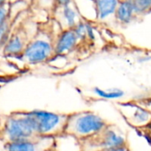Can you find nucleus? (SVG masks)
<instances>
[{
	"instance_id": "8",
	"label": "nucleus",
	"mask_w": 151,
	"mask_h": 151,
	"mask_svg": "<svg viewBox=\"0 0 151 151\" xmlns=\"http://www.w3.org/2000/svg\"><path fill=\"white\" fill-rule=\"evenodd\" d=\"M28 42L20 33H15L10 35L6 42L3 52L7 57H20L22 56Z\"/></svg>"
},
{
	"instance_id": "9",
	"label": "nucleus",
	"mask_w": 151,
	"mask_h": 151,
	"mask_svg": "<svg viewBox=\"0 0 151 151\" xmlns=\"http://www.w3.org/2000/svg\"><path fill=\"white\" fill-rule=\"evenodd\" d=\"M136 15L132 0H119L114 16L121 25L129 24Z\"/></svg>"
},
{
	"instance_id": "6",
	"label": "nucleus",
	"mask_w": 151,
	"mask_h": 151,
	"mask_svg": "<svg viewBox=\"0 0 151 151\" xmlns=\"http://www.w3.org/2000/svg\"><path fill=\"white\" fill-rule=\"evenodd\" d=\"M55 146V137L38 136L27 141L5 142L4 149V151H53Z\"/></svg>"
},
{
	"instance_id": "14",
	"label": "nucleus",
	"mask_w": 151,
	"mask_h": 151,
	"mask_svg": "<svg viewBox=\"0 0 151 151\" xmlns=\"http://www.w3.org/2000/svg\"><path fill=\"white\" fill-rule=\"evenodd\" d=\"M10 30H11V23L8 19L3 25L0 26V50L4 49L6 42L10 37Z\"/></svg>"
},
{
	"instance_id": "10",
	"label": "nucleus",
	"mask_w": 151,
	"mask_h": 151,
	"mask_svg": "<svg viewBox=\"0 0 151 151\" xmlns=\"http://www.w3.org/2000/svg\"><path fill=\"white\" fill-rule=\"evenodd\" d=\"M96 16L99 19H105L114 15L119 0H93Z\"/></svg>"
},
{
	"instance_id": "3",
	"label": "nucleus",
	"mask_w": 151,
	"mask_h": 151,
	"mask_svg": "<svg viewBox=\"0 0 151 151\" xmlns=\"http://www.w3.org/2000/svg\"><path fill=\"white\" fill-rule=\"evenodd\" d=\"M39 136L60 137L64 135L68 115L43 110L27 111Z\"/></svg>"
},
{
	"instance_id": "15",
	"label": "nucleus",
	"mask_w": 151,
	"mask_h": 151,
	"mask_svg": "<svg viewBox=\"0 0 151 151\" xmlns=\"http://www.w3.org/2000/svg\"><path fill=\"white\" fill-rule=\"evenodd\" d=\"M78 40H85L88 38L87 35V27H86V22L79 20L78 23L75 25V27L73 28Z\"/></svg>"
},
{
	"instance_id": "2",
	"label": "nucleus",
	"mask_w": 151,
	"mask_h": 151,
	"mask_svg": "<svg viewBox=\"0 0 151 151\" xmlns=\"http://www.w3.org/2000/svg\"><path fill=\"white\" fill-rule=\"evenodd\" d=\"M106 127L104 120L90 111L77 112L68 115L65 134L77 140L90 137Z\"/></svg>"
},
{
	"instance_id": "19",
	"label": "nucleus",
	"mask_w": 151,
	"mask_h": 151,
	"mask_svg": "<svg viewBox=\"0 0 151 151\" xmlns=\"http://www.w3.org/2000/svg\"><path fill=\"white\" fill-rule=\"evenodd\" d=\"M72 3V0H55V4L59 8H63L65 6L70 5Z\"/></svg>"
},
{
	"instance_id": "5",
	"label": "nucleus",
	"mask_w": 151,
	"mask_h": 151,
	"mask_svg": "<svg viewBox=\"0 0 151 151\" xmlns=\"http://www.w3.org/2000/svg\"><path fill=\"white\" fill-rule=\"evenodd\" d=\"M54 55V43L48 38L38 37L27 42L20 58L28 64L37 65L48 61Z\"/></svg>"
},
{
	"instance_id": "7",
	"label": "nucleus",
	"mask_w": 151,
	"mask_h": 151,
	"mask_svg": "<svg viewBox=\"0 0 151 151\" xmlns=\"http://www.w3.org/2000/svg\"><path fill=\"white\" fill-rule=\"evenodd\" d=\"M78 38L73 28H65L58 36L54 42L55 55H64L74 49L78 42Z\"/></svg>"
},
{
	"instance_id": "21",
	"label": "nucleus",
	"mask_w": 151,
	"mask_h": 151,
	"mask_svg": "<svg viewBox=\"0 0 151 151\" xmlns=\"http://www.w3.org/2000/svg\"><path fill=\"white\" fill-rule=\"evenodd\" d=\"M7 0H0V5H4Z\"/></svg>"
},
{
	"instance_id": "12",
	"label": "nucleus",
	"mask_w": 151,
	"mask_h": 151,
	"mask_svg": "<svg viewBox=\"0 0 151 151\" xmlns=\"http://www.w3.org/2000/svg\"><path fill=\"white\" fill-rule=\"evenodd\" d=\"M94 91L97 96H99L103 98H106V99H117V98H120V97L124 96V95H125L124 91H122L120 89H111L108 92L105 90H102L99 88H95Z\"/></svg>"
},
{
	"instance_id": "20",
	"label": "nucleus",
	"mask_w": 151,
	"mask_h": 151,
	"mask_svg": "<svg viewBox=\"0 0 151 151\" xmlns=\"http://www.w3.org/2000/svg\"><path fill=\"white\" fill-rule=\"evenodd\" d=\"M105 151H127L126 148L123 146V147H119V148H115V149H111V150H108Z\"/></svg>"
},
{
	"instance_id": "4",
	"label": "nucleus",
	"mask_w": 151,
	"mask_h": 151,
	"mask_svg": "<svg viewBox=\"0 0 151 151\" xmlns=\"http://www.w3.org/2000/svg\"><path fill=\"white\" fill-rule=\"evenodd\" d=\"M81 151H105L123 147L125 140L115 131L103 129L99 133L79 141Z\"/></svg>"
},
{
	"instance_id": "16",
	"label": "nucleus",
	"mask_w": 151,
	"mask_h": 151,
	"mask_svg": "<svg viewBox=\"0 0 151 151\" xmlns=\"http://www.w3.org/2000/svg\"><path fill=\"white\" fill-rule=\"evenodd\" d=\"M150 117V113L149 111H147L146 110L142 109V108L136 109L135 113L134 115V118L135 121L139 122V123H144V122L149 121Z\"/></svg>"
},
{
	"instance_id": "17",
	"label": "nucleus",
	"mask_w": 151,
	"mask_h": 151,
	"mask_svg": "<svg viewBox=\"0 0 151 151\" xmlns=\"http://www.w3.org/2000/svg\"><path fill=\"white\" fill-rule=\"evenodd\" d=\"M8 20V10L4 5H0V26Z\"/></svg>"
},
{
	"instance_id": "1",
	"label": "nucleus",
	"mask_w": 151,
	"mask_h": 151,
	"mask_svg": "<svg viewBox=\"0 0 151 151\" xmlns=\"http://www.w3.org/2000/svg\"><path fill=\"white\" fill-rule=\"evenodd\" d=\"M38 136L27 111H13L6 116L2 128V139L4 143L31 140Z\"/></svg>"
},
{
	"instance_id": "18",
	"label": "nucleus",
	"mask_w": 151,
	"mask_h": 151,
	"mask_svg": "<svg viewBox=\"0 0 151 151\" xmlns=\"http://www.w3.org/2000/svg\"><path fill=\"white\" fill-rule=\"evenodd\" d=\"M86 27H87V35L89 40L94 41L96 39L95 36V32H94V27L89 22H86Z\"/></svg>"
},
{
	"instance_id": "13",
	"label": "nucleus",
	"mask_w": 151,
	"mask_h": 151,
	"mask_svg": "<svg viewBox=\"0 0 151 151\" xmlns=\"http://www.w3.org/2000/svg\"><path fill=\"white\" fill-rule=\"evenodd\" d=\"M135 13L137 14H145L151 11V0H132Z\"/></svg>"
},
{
	"instance_id": "11",
	"label": "nucleus",
	"mask_w": 151,
	"mask_h": 151,
	"mask_svg": "<svg viewBox=\"0 0 151 151\" xmlns=\"http://www.w3.org/2000/svg\"><path fill=\"white\" fill-rule=\"evenodd\" d=\"M60 9H61L62 19L65 22L66 28H73L75 25L78 23V20H77L78 14L76 11L71 5H68Z\"/></svg>"
}]
</instances>
